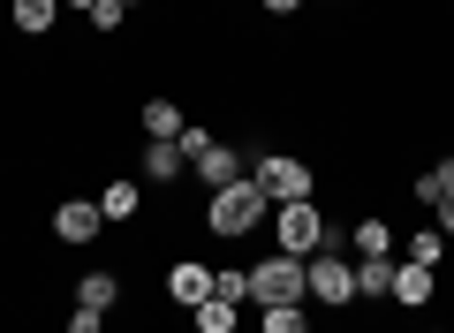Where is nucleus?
<instances>
[{"mask_svg":"<svg viewBox=\"0 0 454 333\" xmlns=\"http://www.w3.org/2000/svg\"><path fill=\"white\" fill-rule=\"evenodd\" d=\"M98 212H106V220H137V212H145V182L114 175L106 190H98Z\"/></svg>","mask_w":454,"mask_h":333,"instance_id":"obj_12","label":"nucleus"},{"mask_svg":"<svg viewBox=\"0 0 454 333\" xmlns=\"http://www.w3.org/2000/svg\"><path fill=\"white\" fill-rule=\"evenodd\" d=\"M175 144H182V152H190V159H197V152H212V144H220V137H212V129H205V122H190V129H182V137H175Z\"/></svg>","mask_w":454,"mask_h":333,"instance_id":"obj_23","label":"nucleus"},{"mask_svg":"<svg viewBox=\"0 0 454 333\" xmlns=\"http://www.w3.org/2000/svg\"><path fill=\"white\" fill-rule=\"evenodd\" d=\"M356 296H394V258H356Z\"/></svg>","mask_w":454,"mask_h":333,"instance_id":"obj_19","label":"nucleus"},{"mask_svg":"<svg viewBox=\"0 0 454 333\" xmlns=\"http://www.w3.org/2000/svg\"><path fill=\"white\" fill-rule=\"evenodd\" d=\"M402 258H409V266H432V273H439V258H447V235H439V227H409V250H402Z\"/></svg>","mask_w":454,"mask_h":333,"instance_id":"obj_18","label":"nucleus"},{"mask_svg":"<svg viewBox=\"0 0 454 333\" xmlns=\"http://www.w3.org/2000/svg\"><path fill=\"white\" fill-rule=\"evenodd\" d=\"M250 182L265 190V205H295V197H318V175H310L295 152H265L258 167H250Z\"/></svg>","mask_w":454,"mask_h":333,"instance_id":"obj_5","label":"nucleus"},{"mask_svg":"<svg viewBox=\"0 0 454 333\" xmlns=\"http://www.w3.org/2000/svg\"><path fill=\"white\" fill-rule=\"evenodd\" d=\"M68 333H106V311H83L76 303V311H68Z\"/></svg>","mask_w":454,"mask_h":333,"instance_id":"obj_24","label":"nucleus"},{"mask_svg":"<svg viewBox=\"0 0 454 333\" xmlns=\"http://www.w3.org/2000/svg\"><path fill=\"white\" fill-rule=\"evenodd\" d=\"M303 281H310V303H333V311H348V303H356V258L325 242L318 258H303Z\"/></svg>","mask_w":454,"mask_h":333,"instance_id":"obj_4","label":"nucleus"},{"mask_svg":"<svg viewBox=\"0 0 454 333\" xmlns=\"http://www.w3.org/2000/svg\"><path fill=\"white\" fill-rule=\"evenodd\" d=\"M53 16H61V0H8V23L23 38H53Z\"/></svg>","mask_w":454,"mask_h":333,"instance_id":"obj_11","label":"nucleus"},{"mask_svg":"<svg viewBox=\"0 0 454 333\" xmlns=\"http://www.w3.org/2000/svg\"><path fill=\"white\" fill-rule=\"evenodd\" d=\"M439 333H447V326H439Z\"/></svg>","mask_w":454,"mask_h":333,"instance_id":"obj_29","label":"nucleus"},{"mask_svg":"<svg viewBox=\"0 0 454 333\" xmlns=\"http://www.w3.org/2000/svg\"><path fill=\"white\" fill-rule=\"evenodd\" d=\"M265 16H295V8H303V0H258Z\"/></svg>","mask_w":454,"mask_h":333,"instance_id":"obj_26","label":"nucleus"},{"mask_svg":"<svg viewBox=\"0 0 454 333\" xmlns=\"http://www.w3.org/2000/svg\"><path fill=\"white\" fill-rule=\"evenodd\" d=\"M432 296H439V273H432V266H409V258H394V303L424 311Z\"/></svg>","mask_w":454,"mask_h":333,"instance_id":"obj_10","label":"nucleus"},{"mask_svg":"<svg viewBox=\"0 0 454 333\" xmlns=\"http://www.w3.org/2000/svg\"><path fill=\"white\" fill-rule=\"evenodd\" d=\"M137 175H145L152 190H175V182L190 175V152H182V144H167V137H152L145 159H137Z\"/></svg>","mask_w":454,"mask_h":333,"instance_id":"obj_7","label":"nucleus"},{"mask_svg":"<svg viewBox=\"0 0 454 333\" xmlns=\"http://www.w3.org/2000/svg\"><path fill=\"white\" fill-rule=\"evenodd\" d=\"M190 326H197V333H235V326H243V303H227V296H205V303L190 311Z\"/></svg>","mask_w":454,"mask_h":333,"instance_id":"obj_14","label":"nucleus"},{"mask_svg":"<svg viewBox=\"0 0 454 333\" xmlns=\"http://www.w3.org/2000/svg\"><path fill=\"white\" fill-rule=\"evenodd\" d=\"M432 227H439V235L454 242V197H447V205H432Z\"/></svg>","mask_w":454,"mask_h":333,"instance_id":"obj_25","label":"nucleus"},{"mask_svg":"<svg viewBox=\"0 0 454 333\" xmlns=\"http://www.w3.org/2000/svg\"><path fill=\"white\" fill-rule=\"evenodd\" d=\"M409 197H417L424 212H432V205H447V197H454V159H432V167H424V175L409 182Z\"/></svg>","mask_w":454,"mask_h":333,"instance_id":"obj_13","label":"nucleus"},{"mask_svg":"<svg viewBox=\"0 0 454 333\" xmlns=\"http://www.w3.org/2000/svg\"><path fill=\"white\" fill-rule=\"evenodd\" d=\"M205 296H212V266H197V258H175V266H167V303L197 311Z\"/></svg>","mask_w":454,"mask_h":333,"instance_id":"obj_8","label":"nucleus"},{"mask_svg":"<svg viewBox=\"0 0 454 333\" xmlns=\"http://www.w3.org/2000/svg\"><path fill=\"white\" fill-rule=\"evenodd\" d=\"M348 250L356 258H394V227L387 220H356L348 227Z\"/></svg>","mask_w":454,"mask_h":333,"instance_id":"obj_16","label":"nucleus"},{"mask_svg":"<svg viewBox=\"0 0 454 333\" xmlns=\"http://www.w3.org/2000/svg\"><path fill=\"white\" fill-rule=\"evenodd\" d=\"M190 175L205 182V190H227V182H243L250 167H243V152H235V144H212V152H197V159H190Z\"/></svg>","mask_w":454,"mask_h":333,"instance_id":"obj_9","label":"nucleus"},{"mask_svg":"<svg viewBox=\"0 0 454 333\" xmlns=\"http://www.w3.org/2000/svg\"><path fill=\"white\" fill-rule=\"evenodd\" d=\"M121 16H129L121 0H98V8H91V31H98V38H114V31H121Z\"/></svg>","mask_w":454,"mask_h":333,"instance_id":"obj_22","label":"nucleus"},{"mask_svg":"<svg viewBox=\"0 0 454 333\" xmlns=\"http://www.w3.org/2000/svg\"><path fill=\"white\" fill-rule=\"evenodd\" d=\"M273 250H288V258H318L325 250V212H318V197H295V205H273Z\"/></svg>","mask_w":454,"mask_h":333,"instance_id":"obj_2","label":"nucleus"},{"mask_svg":"<svg viewBox=\"0 0 454 333\" xmlns=\"http://www.w3.org/2000/svg\"><path fill=\"white\" fill-rule=\"evenodd\" d=\"M76 303H83V311H114V303H121V281H114V273H83Z\"/></svg>","mask_w":454,"mask_h":333,"instance_id":"obj_17","label":"nucleus"},{"mask_svg":"<svg viewBox=\"0 0 454 333\" xmlns=\"http://www.w3.org/2000/svg\"><path fill=\"white\" fill-rule=\"evenodd\" d=\"M258 333H310V311L303 303H273V311H258Z\"/></svg>","mask_w":454,"mask_h":333,"instance_id":"obj_20","label":"nucleus"},{"mask_svg":"<svg viewBox=\"0 0 454 333\" xmlns=\"http://www.w3.org/2000/svg\"><path fill=\"white\" fill-rule=\"evenodd\" d=\"M182 129H190V114H182L175 99H145V137H167V144H175Z\"/></svg>","mask_w":454,"mask_h":333,"instance_id":"obj_15","label":"nucleus"},{"mask_svg":"<svg viewBox=\"0 0 454 333\" xmlns=\"http://www.w3.org/2000/svg\"><path fill=\"white\" fill-rule=\"evenodd\" d=\"M61 8H83V16H91V8H98V0H61Z\"/></svg>","mask_w":454,"mask_h":333,"instance_id":"obj_27","label":"nucleus"},{"mask_svg":"<svg viewBox=\"0 0 454 333\" xmlns=\"http://www.w3.org/2000/svg\"><path fill=\"white\" fill-rule=\"evenodd\" d=\"M250 303H258V311H273V303H310L303 258H288V250L258 258V266H250Z\"/></svg>","mask_w":454,"mask_h":333,"instance_id":"obj_3","label":"nucleus"},{"mask_svg":"<svg viewBox=\"0 0 454 333\" xmlns=\"http://www.w3.org/2000/svg\"><path fill=\"white\" fill-rule=\"evenodd\" d=\"M53 235L76 242V250H83V242H98V235H106V212H98V197H61V205H53Z\"/></svg>","mask_w":454,"mask_h":333,"instance_id":"obj_6","label":"nucleus"},{"mask_svg":"<svg viewBox=\"0 0 454 333\" xmlns=\"http://www.w3.org/2000/svg\"><path fill=\"white\" fill-rule=\"evenodd\" d=\"M121 8H145V0H121Z\"/></svg>","mask_w":454,"mask_h":333,"instance_id":"obj_28","label":"nucleus"},{"mask_svg":"<svg viewBox=\"0 0 454 333\" xmlns=\"http://www.w3.org/2000/svg\"><path fill=\"white\" fill-rule=\"evenodd\" d=\"M273 220V205H265V190L258 182H227V190H205V235H220V242H243V235H258V227Z\"/></svg>","mask_w":454,"mask_h":333,"instance_id":"obj_1","label":"nucleus"},{"mask_svg":"<svg viewBox=\"0 0 454 333\" xmlns=\"http://www.w3.org/2000/svg\"><path fill=\"white\" fill-rule=\"evenodd\" d=\"M212 296H227V303H250V273H243V266H212Z\"/></svg>","mask_w":454,"mask_h":333,"instance_id":"obj_21","label":"nucleus"}]
</instances>
